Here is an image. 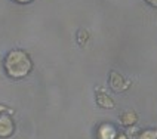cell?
<instances>
[{
	"instance_id": "obj_11",
	"label": "cell",
	"mask_w": 157,
	"mask_h": 139,
	"mask_svg": "<svg viewBox=\"0 0 157 139\" xmlns=\"http://www.w3.org/2000/svg\"><path fill=\"white\" fill-rule=\"evenodd\" d=\"M117 139H126V138H124V136H119V138H117Z\"/></svg>"
},
{
	"instance_id": "obj_5",
	"label": "cell",
	"mask_w": 157,
	"mask_h": 139,
	"mask_svg": "<svg viewBox=\"0 0 157 139\" xmlns=\"http://www.w3.org/2000/svg\"><path fill=\"white\" fill-rule=\"evenodd\" d=\"M138 120V117H136V114L132 113V111H126V113L122 114V117H120V123H122L123 126H132V124H135Z\"/></svg>"
},
{
	"instance_id": "obj_9",
	"label": "cell",
	"mask_w": 157,
	"mask_h": 139,
	"mask_svg": "<svg viewBox=\"0 0 157 139\" xmlns=\"http://www.w3.org/2000/svg\"><path fill=\"white\" fill-rule=\"evenodd\" d=\"M18 3H28V2H31V0H17Z\"/></svg>"
},
{
	"instance_id": "obj_2",
	"label": "cell",
	"mask_w": 157,
	"mask_h": 139,
	"mask_svg": "<svg viewBox=\"0 0 157 139\" xmlns=\"http://www.w3.org/2000/svg\"><path fill=\"white\" fill-rule=\"evenodd\" d=\"M129 85H131V81H126L122 74H119L116 71H113L110 74V86L114 92H123L129 87Z\"/></svg>"
},
{
	"instance_id": "obj_10",
	"label": "cell",
	"mask_w": 157,
	"mask_h": 139,
	"mask_svg": "<svg viewBox=\"0 0 157 139\" xmlns=\"http://www.w3.org/2000/svg\"><path fill=\"white\" fill-rule=\"evenodd\" d=\"M5 110H6V108H5L3 105H0V113H2V111H5Z\"/></svg>"
},
{
	"instance_id": "obj_4",
	"label": "cell",
	"mask_w": 157,
	"mask_h": 139,
	"mask_svg": "<svg viewBox=\"0 0 157 139\" xmlns=\"http://www.w3.org/2000/svg\"><path fill=\"white\" fill-rule=\"evenodd\" d=\"M96 102L102 108H114V101L107 93H104V92H101V93L96 95Z\"/></svg>"
},
{
	"instance_id": "obj_6",
	"label": "cell",
	"mask_w": 157,
	"mask_h": 139,
	"mask_svg": "<svg viewBox=\"0 0 157 139\" xmlns=\"http://www.w3.org/2000/svg\"><path fill=\"white\" fill-rule=\"evenodd\" d=\"M138 139H157V130H147L142 132Z\"/></svg>"
},
{
	"instance_id": "obj_8",
	"label": "cell",
	"mask_w": 157,
	"mask_h": 139,
	"mask_svg": "<svg viewBox=\"0 0 157 139\" xmlns=\"http://www.w3.org/2000/svg\"><path fill=\"white\" fill-rule=\"evenodd\" d=\"M151 6H154V8H157V0H147Z\"/></svg>"
},
{
	"instance_id": "obj_1",
	"label": "cell",
	"mask_w": 157,
	"mask_h": 139,
	"mask_svg": "<svg viewBox=\"0 0 157 139\" xmlns=\"http://www.w3.org/2000/svg\"><path fill=\"white\" fill-rule=\"evenodd\" d=\"M5 70L9 77L22 78L31 71V61L22 51H12L5 58Z\"/></svg>"
},
{
	"instance_id": "obj_7",
	"label": "cell",
	"mask_w": 157,
	"mask_h": 139,
	"mask_svg": "<svg viewBox=\"0 0 157 139\" xmlns=\"http://www.w3.org/2000/svg\"><path fill=\"white\" fill-rule=\"evenodd\" d=\"M87 37H89L87 31L82 30V31L78 33V43H80V44H85V43H86V40H87Z\"/></svg>"
},
{
	"instance_id": "obj_3",
	"label": "cell",
	"mask_w": 157,
	"mask_h": 139,
	"mask_svg": "<svg viewBox=\"0 0 157 139\" xmlns=\"http://www.w3.org/2000/svg\"><path fill=\"white\" fill-rule=\"evenodd\" d=\"M15 130V124L8 115H0V138H9Z\"/></svg>"
}]
</instances>
